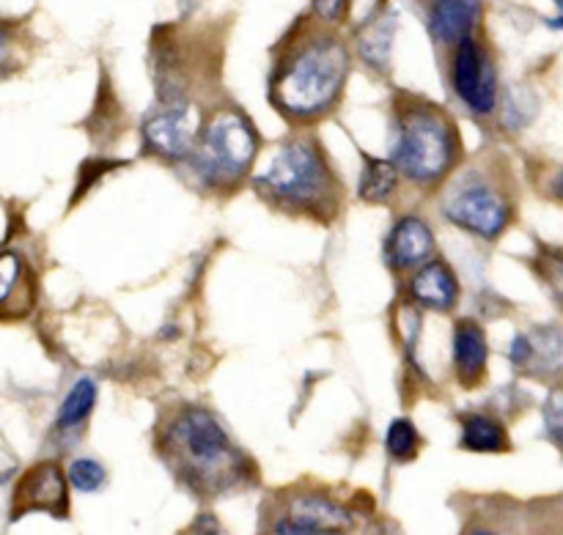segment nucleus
I'll return each mask as SVG.
<instances>
[{
  "instance_id": "7",
  "label": "nucleus",
  "mask_w": 563,
  "mask_h": 535,
  "mask_svg": "<svg viewBox=\"0 0 563 535\" xmlns=\"http://www.w3.org/2000/svg\"><path fill=\"white\" fill-rule=\"evenodd\" d=\"M451 88L471 113H495V104H498V69H495L489 49L476 36H467L460 44H454Z\"/></svg>"
},
{
  "instance_id": "20",
  "label": "nucleus",
  "mask_w": 563,
  "mask_h": 535,
  "mask_svg": "<svg viewBox=\"0 0 563 535\" xmlns=\"http://www.w3.org/2000/svg\"><path fill=\"white\" fill-rule=\"evenodd\" d=\"M31 55V42L16 22L0 20V80L11 77L25 66Z\"/></svg>"
},
{
  "instance_id": "19",
  "label": "nucleus",
  "mask_w": 563,
  "mask_h": 535,
  "mask_svg": "<svg viewBox=\"0 0 563 535\" xmlns=\"http://www.w3.org/2000/svg\"><path fill=\"white\" fill-rule=\"evenodd\" d=\"M399 187V174H396L390 159H377L372 154L363 157V176H361V198L368 203H388Z\"/></svg>"
},
{
  "instance_id": "9",
  "label": "nucleus",
  "mask_w": 563,
  "mask_h": 535,
  "mask_svg": "<svg viewBox=\"0 0 563 535\" xmlns=\"http://www.w3.org/2000/svg\"><path fill=\"white\" fill-rule=\"evenodd\" d=\"M355 525L350 511L328 494L306 492L289 500L275 522V535H346Z\"/></svg>"
},
{
  "instance_id": "17",
  "label": "nucleus",
  "mask_w": 563,
  "mask_h": 535,
  "mask_svg": "<svg viewBox=\"0 0 563 535\" xmlns=\"http://www.w3.org/2000/svg\"><path fill=\"white\" fill-rule=\"evenodd\" d=\"M460 445L465 450H473V454H504V450L511 448L504 423L489 415H482V412L462 417Z\"/></svg>"
},
{
  "instance_id": "2",
  "label": "nucleus",
  "mask_w": 563,
  "mask_h": 535,
  "mask_svg": "<svg viewBox=\"0 0 563 535\" xmlns=\"http://www.w3.org/2000/svg\"><path fill=\"white\" fill-rule=\"evenodd\" d=\"M253 190L269 207L297 218L330 223L341 209V185L317 137L295 135L280 143L262 170Z\"/></svg>"
},
{
  "instance_id": "23",
  "label": "nucleus",
  "mask_w": 563,
  "mask_h": 535,
  "mask_svg": "<svg viewBox=\"0 0 563 535\" xmlns=\"http://www.w3.org/2000/svg\"><path fill=\"white\" fill-rule=\"evenodd\" d=\"M311 9L313 20L335 27L339 22L346 20V14H350V0H311Z\"/></svg>"
},
{
  "instance_id": "26",
  "label": "nucleus",
  "mask_w": 563,
  "mask_h": 535,
  "mask_svg": "<svg viewBox=\"0 0 563 535\" xmlns=\"http://www.w3.org/2000/svg\"><path fill=\"white\" fill-rule=\"evenodd\" d=\"M462 535H506L500 527H495L493 522H476V525L465 527V533Z\"/></svg>"
},
{
  "instance_id": "21",
  "label": "nucleus",
  "mask_w": 563,
  "mask_h": 535,
  "mask_svg": "<svg viewBox=\"0 0 563 535\" xmlns=\"http://www.w3.org/2000/svg\"><path fill=\"white\" fill-rule=\"evenodd\" d=\"M385 448L396 461H412L421 450V434L407 417H396L385 432Z\"/></svg>"
},
{
  "instance_id": "1",
  "label": "nucleus",
  "mask_w": 563,
  "mask_h": 535,
  "mask_svg": "<svg viewBox=\"0 0 563 535\" xmlns=\"http://www.w3.org/2000/svg\"><path fill=\"white\" fill-rule=\"evenodd\" d=\"M350 66V47L335 27L302 16L275 49L269 102L291 124H313L341 102Z\"/></svg>"
},
{
  "instance_id": "25",
  "label": "nucleus",
  "mask_w": 563,
  "mask_h": 535,
  "mask_svg": "<svg viewBox=\"0 0 563 535\" xmlns=\"http://www.w3.org/2000/svg\"><path fill=\"white\" fill-rule=\"evenodd\" d=\"M192 535H225V531L212 514H201L196 520V525H192Z\"/></svg>"
},
{
  "instance_id": "18",
  "label": "nucleus",
  "mask_w": 563,
  "mask_h": 535,
  "mask_svg": "<svg viewBox=\"0 0 563 535\" xmlns=\"http://www.w3.org/2000/svg\"><path fill=\"white\" fill-rule=\"evenodd\" d=\"M97 382H93L91 377H80L75 384H71V390L66 393L64 404H60L58 410V417H55V423H58V428H64V432H71V428H80L82 423L91 417L93 406H97Z\"/></svg>"
},
{
  "instance_id": "15",
  "label": "nucleus",
  "mask_w": 563,
  "mask_h": 535,
  "mask_svg": "<svg viewBox=\"0 0 563 535\" xmlns=\"http://www.w3.org/2000/svg\"><path fill=\"white\" fill-rule=\"evenodd\" d=\"M33 300L25 261L16 253H0V316L27 313Z\"/></svg>"
},
{
  "instance_id": "5",
  "label": "nucleus",
  "mask_w": 563,
  "mask_h": 535,
  "mask_svg": "<svg viewBox=\"0 0 563 535\" xmlns=\"http://www.w3.org/2000/svg\"><path fill=\"white\" fill-rule=\"evenodd\" d=\"M258 154V132L240 108L214 110L201 124L190 152L192 170L212 190L236 187L253 168Z\"/></svg>"
},
{
  "instance_id": "27",
  "label": "nucleus",
  "mask_w": 563,
  "mask_h": 535,
  "mask_svg": "<svg viewBox=\"0 0 563 535\" xmlns=\"http://www.w3.org/2000/svg\"><path fill=\"white\" fill-rule=\"evenodd\" d=\"M14 467H16L14 456L5 454V448H3V445H0V483H3L5 478L11 476V472H14Z\"/></svg>"
},
{
  "instance_id": "4",
  "label": "nucleus",
  "mask_w": 563,
  "mask_h": 535,
  "mask_svg": "<svg viewBox=\"0 0 563 535\" xmlns=\"http://www.w3.org/2000/svg\"><path fill=\"white\" fill-rule=\"evenodd\" d=\"M394 163L396 174L418 187L445 181L460 159V135L445 110L427 99H399L394 113Z\"/></svg>"
},
{
  "instance_id": "3",
  "label": "nucleus",
  "mask_w": 563,
  "mask_h": 535,
  "mask_svg": "<svg viewBox=\"0 0 563 535\" xmlns=\"http://www.w3.org/2000/svg\"><path fill=\"white\" fill-rule=\"evenodd\" d=\"M163 450L181 481L203 494L234 489L247 472V461L225 428L201 406H181L170 415L163 426Z\"/></svg>"
},
{
  "instance_id": "16",
  "label": "nucleus",
  "mask_w": 563,
  "mask_h": 535,
  "mask_svg": "<svg viewBox=\"0 0 563 535\" xmlns=\"http://www.w3.org/2000/svg\"><path fill=\"white\" fill-rule=\"evenodd\" d=\"M396 11H374L368 22H363L361 33H357V49H361L363 60L372 64L374 69H385L390 58V44L396 36Z\"/></svg>"
},
{
  "instance_id": "8",
  "label": "nucleus",
  "mask_w": 563,
  "mask_h": 535,
  "mask_svg": "<svg viewBox=\"0 0 563 535\" xmlns=\"http://www.w3.org/2000/svg\"><path fill=\"white\" fill-rule=\"evenodd\" d=\"M198 130H201V121H198L196 108L190 102L159 99L143 119L141 135L146 152L157 154L168 163H181V159L190 157Z\"/></svg>"
},
{
  "instance_id": "6",
  "label": "nucleus",
  "mask_w": 563,
  "mask_h": 535,
  "mask_svg": "<svg viewBox=\"0 0 563 535\" xmlns=\"http://www.w3.org/2000/svg\"><path fill=\"white\" fill-rule=\"evenodd\" d=\"M440 212L449 223L478 239H498L509 229L515 207L506 185L493 170L471 165L449 181Z\"/></svg>"
},
{
  "instance_id": "13",
  "label": "nucleus",
  "mask_w": 563,
  "mask_h": 535,
  "mask_svg": "<svg viewBox=\"0 0 563 535\" xmlns=\"http://www.w3.org/2000/svg\"><path fill=\"white\" fill-rule=\"evenodd\" d=\"M410 300L427 311L449 313L460 300V280L445 261H427L412 272Z\"/></svg>"
},
{
  "instance_id": "24",
  "label": "nucleus",
  "mask_w": 563,
  "mask_h": 535,
  "mask_svg": "<svg viewBox=\"0 0 563 535\" xmlns=\"http://www.w3.org/2000/svg\"><path fill=\"white\" fill-rule=\"evenodd\" d=\"M561 417H563L561 393L555 390V393L548 399V404H544V423H548V434L555 445H559L561 439Z\"/></svg>"
},
{
  "instance_id": "28",
  "label": "nucleus",
  "mask_w": 563,
  "mask_h": 535,
  "mask_svg": "<svg viewBox=\"0 0 563 535\" xmlns=\"http://www.w3.org/2000/svg\"><path fill=\"white\" fill-rule=\"evenodd\" d=\"M198 5H201V0H179V11H181V16H190L192 11L198 9Z\"/></svg>"
},
{
  "instance_id": "22",
  "label": "nucleus",
  "mask_w": 563,
  "mask_h": 535,
  "mask_svg": "<svg viewBox=\"0 0 563 535\" xmlns=\"http://www.w3.org/2000/svg\"><path fill=\"white\" fill-rule=\"evenodd\" d=\"M104 467L93 459H75L69 465V472H66V481L77 489V492H97V489L104 487Z\"/></svg>"
},
{
  "instance_id": "11",
  "label": "nucleus",
  "mask_w": 563,
  "mask_h": 535,
  "mask_svg": "<svg viewBox=\"0 0 563 535\" xmlns=\"http://www.w3.org/2000/svg\"><path fill=\"white\" fill-rule=\"evenodd\" d=\"M434 253V234L421 218L405 214L396 220L385 239V264L394 272H416L421 264L432 261Z\"/></svg>"
},
{
  "instance_id": "14",
  "label": "nucleus",
  "mask_w": 563,
  "mask_h": 535,
  "mask_svg": "<svg viewBox=\"0 0 563 535\" xmlns=\"http://www.w3.org/2000/svg\"><path fill=\"white\" fill-rule=\"evenodd\" d=\"M454 366L456 377L465 388H476L482 384L484 374H487V360H489V346L484 327L473 319H460L454 324Z\"/></svg>"
},
{
  "instance_id": "12",
  "label": "nucleus",
  "mask_w": 563,
  "mask_h": 535,
  "mask_svg": "<svg viewBox=\"0 0 563 535\" xmlns=\"http://www.w3.org/2000/svg\"><path fill=\"white\" fill-rule=\"evenodd\" d=\"M482 20V0H429V36L438 44H460Z\"/></svg>"
},
{
  "instance_id": "10",
  "label": "nucleus",
  "mask_w": 563,
  "mask_h": 535,
  "mask_svg": "<svg viewBox=\"0 0 563 535\" xmlns=\"http://www.w3.org/2000/svg\"><path fill=\"white\" fill-rule=\"evenodd\" d=\"M31 511H44L53 516L69 514V487H66L64 470L55 461L31 467L16 483L14 498H11V520H20Z\"/></svg>"
}]
</instances>
